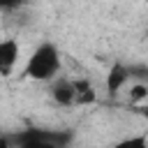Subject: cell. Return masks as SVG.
Returning <instances> with one entry per match:
<instances>
[{"mask_svg":"<svg viewBox=\"0 0 148 148\" xmlns=\"http://www.w3.org/2000/svg\"><path fill=\"white\" fill-rule=\"evenodd\" d=\"M60 72V51L51 42H42L28 58L23 67V76L32 81H51Z\"/></svg>","mask_w":148,"mask_h":148,"instance_id":"1","label":"cell"},{"mask_svg":"<svg viewBox=\"0 0 148 148\" xmlns=\"http://www.w3.org/2000/svg\"><path fill=\"white\" fill-rule=\"evenodd\" d=\"M18 53H21V46L16 39L7 37V39H0V76H9L18 62Z\"/></svg>","mask_w":148,"mask_h":148,"instance_id":"2","label":"cell"},{"mask_svg":"<svg viewBox=\"0 0 148 148\" xmlns=\"http://www.w3.org/2000/svg\"><path fill=\"white\" fill-rule=\"evenodd\" d=\"M127 81H130V69H127V65L116 62V65L109 69V74H106V92H109V95H118L120 88H123Z\"/></svg>","mask_w":148,"mask_h":148,"instance_id":"3","label":"cell"},{"mask_svg":"<svg viewBox=\"0 0 148 148\" xmlns=\"http://www.w3.org/2000/svg\"><path fill=\"white\" fill-rule=\"evenodd\" d=\"M51 97L60 106H72L74 104V81H69V79H56V83L51 86Z\"/></svg>","mask_w":148,"mask_h":148,"instance_id":"4","label":"cell"},{"mask_svg":"<svg viewBox=\"0 0 148 148\" xmlns=\"http://www.w3.org/2000/svg\"><path fill=\"white\" fill-rule=\"evenodd\" d=\"M95 102V88L88 79H76L74 81V104H90Z\"/></svg>","mask_w":148,"mask_h":148,"instance_id":"5","label":"cell"},{"mask_svg":"<svg viewBox=\"0 0 148 148\" xmlns=\"http://www.w3.org/2000/svg\"><path fill=\"white\" fill-rule=\"evenodd\" d=\"M146 99H148V83L134 81V83L130 86V102L136 106V104H143Z\"/></svg>","mask_w":148,"mask_h":148,"instance_id":"6","label":"cell"},{"mask_svg":"<svg viewBox=\"0 0 148 148\" xmlns=\"http://www.w3.org/2000/svg\"><path fill=\"white\" fill-rule=\"evenodd\" d=\"M127 69H130V79L148 83V67L146 65H127Z\"/></svg>","mask_w":148,"mask_h":148,"instance_id":"7","label":"cell"},{"mask_svg":"<svg viewBox=\"0 0 148 148\" xmlns=\"http://www.w3.org/2000/svg\"><path fill=\"white\" fill-rule=\"evenodd\" d=\"M25 0H0V12H12V9H18Z\"/></svg>","mask_w":148,"mask_h":148,"instance_id":"8","label":"cell"},{"mask_svg":"<svg viewBox=\"0 0 148 148\" xmlns=\"http://www.w3.org/2000/svg\"><path fill=\"white\" fill-rule=\"evenodd\" d=\"M120 146H146V136H132V139H125V141H120Z\"/></svg>","mask_w":148,"mask_h":148,"instance_id":"9","label":"cell"},{"mask_svg":"<svg viewBox=\"0 0 148 148\" xmlns=\"http://www.w3.org/2000/svg\"><path fill=\"white\" fill-rule=\"evenodd\" d=\"M136 113H141V116L148 120V104H136Z\"/></svg>","mask_w":148,"mask_h":148,"instance_id":"10","label":"cell"},{"mask_svg":"<svg viewBox=\"0 0 148 148\" xmlns=\"http://www.w3.org/2000/svg\"><path fill=\"white\" fill-rule=\"evenodd\" d=\"M7 146H9V141H7L5 136H0V148H7Z\"/></svg>","mask_w":148,"mask_h":148,"instance_id":"11","label":"cell"}]
</instances>
